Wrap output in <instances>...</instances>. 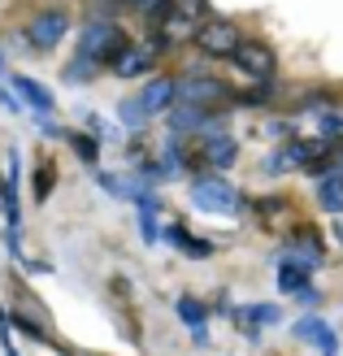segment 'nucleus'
Listing matches in <instances>:
<instances>
[{
	"label": "nucleus",
	"instance_id": "nucleus-1",
	"mask_svg": "<svg viewBox=\"0 0 343 356\" xmlns=\"http://www.w3.org/2000/svg\"><path fill=\"white\" fill-rule=\"evenodd\" d=\"M79 52H87V57L100 61V65H113L126 52V35H122L118 22H92L79 40Z\"/></svg>",
	"mask_w": 343,
	"mask_h": 356
},
{
	"label": "nucleus",
	"instance_id": "nucleus-2",
	"mask_svg": "<svg viewBox=\"0 0 343 356\" xmlns=\"http://www.w3.org/2000/svg\"><path fill=\"white\" fill-rule=\"evenodd\" d=\"M191 204L205 213H234L239 209V191H234L222 174H200L191 183Z\"/></svg>",
	"mask_w": 343,
	"mask_h": 356
},
{
	"label": "nucleus",
	"instance_id": "nucleus-3",
	"mask_svg": "<svg viewBox=\"0 0 343 356\" xmlns=\"http://www.w3.org/2000/svg\"><path fill=\"white\" fill-rule=\"evenodd\" d=\"M174 92L178 100H187V104H218V100H230V87L222 79H213V74H183V79H174Z\"/></svg>",
	"mask_w": 343,
	"mask_h": 356
},
{
	"label": "nucleus",
	"instance_id": "nucleus-4",
	"mask_svg": "<svg viewBox=\"0 0 343 356\" xmlns=\"http://www.w3.org/2000/svg\"><path fill=\"white\" fill-rule=\"evenodd\" d=\"M196 44H200V52H209V57H234V48H239V26L234 22H222V17H209V22L196 31Z\"/></svg>",
	"mask_w": 343,
	"mask_h": 356
},
{
	"label": "nucleus",
	"instance_id": "nucleus-5",
	"mask_svg": "<svg viewBox=\"0 0 343 356\" xmlns=\"http://www.w3.org/2000/svg\"><path fill=\"white\" fill-rule=\"evenodd\" d=\"M234 65L244 70L248 79H257V83H269L274 79V52H269V44H261V40H244L239 48H234Z\"/></svg>",
	"mask_w": 343,
	"mask_h": 356
},
{
	"label": "nucleus",
	"instance_id": "nucleus-6",
	"mask_svg": "<svg viewBox=\"0 0 343 356\" xmlns=\"http://www.w3.org/2000/svg\"><path fill=\"white\" fill-rule=\"evenodd\" d=\"M65 31H70V13H65V9H44V13L31 17L26 40H31L35 48H57V44L65 40Z\"/></svg>",
	"mask_w": 343,
	"mask_h": 356
},
{
	"label": "nucleus",
	"instance_id": "nucleus-7",
	"mask_svg": "<svg viewBox=\"0 0 343 356\" xmlns=\"http://www.w3.org/2000/svg\"><path fill=\"white\" fill-rule=\"evenodd\" d=\"M161 52H166V40H161V35L148 40L143 48H126L122 57L113 61V74L118 79H135V74H143V70H152V61L161 57Z\"/></svg>",
	"mask_w": 343,
	"mask_h": 356
},
{
	"label": "nucleus",
	"instance_id": "nucleus-8",
	"mask_svg": "<svg viewBox=\"0 0 343 356\" xmlns=\"http://www.w3.org/2000/svg\"><path fill=\"white\" fill-rule=\"evenodd\" d=\"M234 152H239V144L226 135V131H205V161H209V170H226L230 161H234Z\"/></svg>",
	"mask_w": 343,
	"mask_h": 356
},
{
	"label": "nucleus",
	"instance_id": "nucleus-9",
	"mask_svg": "<svg viewBox=\"0 0 343 356\" xmlns=\"http://www.w3.org/2000/svg\"><path fill=\"white\" fill-rule=\"evenodd\" d=\"M278 261H296V265H304V270L321 265V243H317V235H296V239L278 252Z\"/></svg>",
	"mask_w": 343,
	"mask_h": 356
},
{
	"label": "nucleus",
	"instance_id": "nucleus-10",
	"mask_svg": "<svg viewBox=\"0 0 343 356\" xmlns=\"http://www.w3.org/2000/svg\"><path fill=\"white\" fill-rule=\"evenodd\" d=\"M205 127H209V118H205V104H187V100H178L174 109H170V131H174V135L205 131Z\"/></svg>",
	"mask_w": 343,
	"mask_h": 356
},
{
	"label": "nucleus",
	"instance_id": "nucleus-11",
	"mask_svg": "<svg viewBox=\"0 0 343 356\" xmlns=\"http://www.w3.org/2000/svg\"><path fill=\"white\" fill-rule=\"evenodd\" d=\"M139 100H143V109H148L152 118H157V113H170V100H178L174 79H152V83L139 92Z\"/></svg>",
	"mask_w": 343,
	"mask_h": 356
},
{
	"label": "nucleus",
	"instance_id": "nucleus-12",
	"mask_svg": "<svg viewBox=\"0 0 343 356\" xmlns=\"http://www.w3.org/2000/svg\"><path fill=\"white\" fill-rule=\"evenodd\" d=\"M13 92L22 96V100H26L40 118H48V113H52V92H48L44 83H35V79H26V74H17V79H13Z\"/></svg>",
	"mask_w": 343,
	"mask_h": 356
},
{
	"label": "nucleus",
	"instance_id": "nucleus-13",
	"mask_svg": "<svg viewBox=\"0 0 343 356\" xmlns=\"http://www.w3.org/2000/svg\"><path fill=\"white\" fill-rule=\"evenodd\" d=\"M296 334H300V339H313L321 356H335V352H339V339H335V330H330L326 322H321V317H304V322L296 326Z\"/></svg>",
	"mask_w": 343,
	"mask_h": 356
},
{
	"label": "nucleus",
	"instance_id": "nucleus-14",
	"mask_svg": "<svg viewBox=\"0 0 343 356\" xmlns=\"http://www.w3.org/2000/svg\"><path fill=\"white\" fill-rule=\"evenodd\" d=\"M317 204L326 209V213H343V174L326 170L317 178Z\"/></svg>",
	"mask_w": 343,
	"mask_h": 356
},
{
	"label": "nucleus",
	"instance_id": "nucleus-15",
	"mask_svg": "<svg viewBox=\"0 0 343 356\" xmlns=\"http://www.w3.org/2000/svg\"><path fill=\"white\" fill-rule=\"evenodd\" d=\"M309 274L313 270H304V265H296V261H278V291L300 296L304 287H309Z\"/></svg>",
	"mask_w": 343,
	"mask_h": 356
},
{
	"label": "nucleus",
	"instance_id": "nucleus-16",
	"mask_svg": "<svg viewBox=\"0 0 343 356\" xmlns=\"http://www.w3.org/2000/svg\"><path fill=\"white\" fill-rule=\"evenodd\" d=\"M292 152H296V161H321V156L330 152V135H317V139H296L292 144Z\"/></svg>",
	"mask_w": 343,
	"mask_h": 356
},
{
	"label": "nucleus",
	"instance_id": "nucleus-17",
	"mask_svg": "<svg viewBox=\"0 0 343 356\" xmlns=\"http://www.w3.org/2000/svg\"><path fill=\"white\" fill-rule=\"evenodd\" d=\"M166 243H174L178 252H187V257H209V243H196V235L183 230V226H170L166 230Z\"/></svg>",
	"mask_w": 343,
	"mask_h": 356
},
{
	"label": "nucleus",
	"instance_id": "nucleus-18",
	"mask_svg": "<svg viewBox=\"0 0 343 356\" xmlns=\"http://www.w3.org/2000/svg\"><path fill=\"white\" fill-rule=\"evenodd\" d=\"M139 226H143V239L157 243L161 239V230H157V195H139Z\"/></svg>",
	"mask_w": 343,
	"mask_h": 356
},
{
	"label": "nucleus",
	"instance_id": "nucleus-19",
	"mask_svg": "<svg viewBox=\"0 0 343 356\" xmlns=\"http://www.w3.org/2000/svg\"><path fill=\"white\" fill-rule=\"evenodd\" d=\"M96 65H100V61H92L87 52H79L74 65H65V83H92V79H96Z\"/></svg>",
	"mask_w": 343,
	"mask_h": 356
},
{
	"label": "nucleus",
	"instance_id": "nucleus-20",
	"mask_svg": "<svg viewBox=\"0 0 343 356\" xmlns=\"http://www.w3.org/2000/svg\"><path fill=\"white\" fill-rule=\"evenodd\" d=\"M239 322H252V326H269V322H282V309L278 305H252L239 313Z\"/></svg>",
	"mask_w": 343,
	"mask_h": 356
},
{
	"label": "nucleus",
	"instance_id": "nucleus-21",
	"mask_svg": "<svg viewBox=\"0 0 343 356\" xmlns=\"http://www.w3.org/2000/svg\"><path fill=\"white\" fill-rule=\"evenodd\" d=\"M178 317H183L187 326H205L209 322V309L200 305V300H191V296H178Z\"/></svg>",
	"mask_w": 343,
	"mask_h": 356
},
{
	"label": "nucleus",
	"instance_id": "nucleus-22",
	"mask_svg": "<svg viewBox=\"0 0 343 356\" xmlns=\"http://www.w3.org/2000/svg\"><path fill=\"white\" fill-rule=\"evenodd\" d=\"M118 118L126 122V127H143V122H148L152 113H148V109H143V100L135 96V100H122V104H118Z\"/></svg>",
	"mask_w": 343,
	"mask_h": 356
},
{
	"label": "nucleus",
	"instance_id": "nucleus-23",
	"mask_svg": "<svg viewBox=\"0 0 343 356\" xmlns=\"http://www.w3.org/2000/svg\"><path fill=\"white\" fill-rule=\"evenodd\" d=\"M65 139H70V148H74L87 165H96V152H100V148H96V139H87V135H79V131H65Z\"/></svg>",
	"mask_w": 343,
	"mask_h": 356
},
{
	"label": "nucleus",
	"instance_id": "nucleus-24",
	"mask_svg": "<svg viewBox=\"0 0 343 356\" xmlns=\"http://www.w3.org/2000/svg\"><path fill=\"white\" fill-rule=\"evenodd\" d=\"M296 165V152L292 148H282V152H274V156H265V174H287Z\"/></svg>",
	"mask_w": 343,
	"mask_h": 356
},
{
	"label": "nucleus",
	"instance_id": "nucleus-25",
	"mask_svg": "<svg viewBox=\"0 0 343 356\" xmlns=\"http://www.w3.org/2000/svg\"><path fill=\"white\" fill-rule=\"evenodd\" d=\"M52 183H57V174H52V165H40V178H35V200H48Z\"/></svg>",
	"mask_w": 343,
	"mask_h": 356
},
{
	"label": "nucleus",
	"instance_id": "nucleus-26",
	"mask_svg": "<svg viewBox=\"0 0 343 356\" xmlns=\"http://www.w3.org/2000/svg\"><path fill=\"white\" fill-rule=\"evenodd\" d=\"M174 9H183L187 17H196V22H209V5H205V0H174Z\"/></svg>",
	"mask_w": 343,
	"mask_h": 356
},
{
	"label": "nucleus",
	"instance_id": "nucleus-27",
	"mask_svg": "<svg viewBox=\"0 0 343 356\" xmlns=\"http://www.w3.org/2000/svg\"><path fill=\"white\" fill-rule=\"evenodd\" d=\"M17 330H22V334H31V339H40V343L48 339V330H44L40 322H35V317H17Z\"/></svg>",
	"mask_w": 343,
	"mask_h": 356
},
{
	"label": "nucleus",
	"instance_id": "nucleus-28",
	"mask_svg": "<svg viewBox=\"0 0 343 356\" xmlns=\"http://www.w3.org/2000/svg\"><path fill=\"white\" fill-rule=\"evenodd\" d=\"M269 135H274V139H287V135H292V122H269Z\"/></svg>",
	"mask_w": 343,
	"mask_h": 356
},
{
	"label": "nucleus",
	"instance_id": "nucleus-29",
	"mask_svg": "<svg viewBox=\"0 0 343 356\" xmlns=\"http://www.w3.org/2000/svg\"><path fill=\"white\" fill-rule=\"evenodd\" d=\"M239 104H248V109H257V104H265V92H248V96H239Z\"/></svg>",
	"mask_w": 343,
	"mask_h": 356
},
{
	"label": "nucleus",
	"instance_id": "nucleus-30",
	"mask_svg": "<svg viewBox=\"0 0 343 356\" xmlns=\"http://www.w3.org/2000/svg\"><path fill=\"white\" fill-rule=\"evenodd\" d=\"M191 339H196V348H209V330L205 326H191Z\"/></svg>",
	"mask_w": 343,
	"mask_h": 356
},
{
	"label": "nucleus",
	"instance_id": "nucleus-31",
	"mask_svg": "<svg viewBox=\"0 0 343 356\" xmlns=\"http://www.w3.org/2000/svg\"><path fill=\"white\" fill-rule=\"evenodd\" d=\"M300 300H304V305H313V309L321 305V296H317V291H309V287H304V291H300Z\"/></svg>",
	"mask_w": 343,
	"mask_h": 356
},
{
	"label": "nucleus",
	"instance_id": "nucleus-32",
	"mask_svg": "<svg viewBox=\"0 0 343 356\" xmlns=\"http://www.w3.org/2000/svg\"><path fill=\"white\" fill-rule=\"evenodd\" d=\"M131 5H135V9H143V13H152V9L161 5V0H131Z\"/></svg>",
	"mask_w": 343,
	"mask_h": 356
},
{
	"label": "nucleus",
	"instance_id": "nucleus-33",
	"mask_svg": "<svg viewBox=\"0 0 343 356\" xmlns=\"http://www.w3.org/2000/svg\"><path fill=\"white\" fill-rule=\"evenodd\" d=\"M339 131H343V109H339Z\"/></svg>",
	"mask_w": 343,
	"mask_h": 356
},
{
	"label": "nucleus",
	"instance_id": "nucleus-34",
	"mask_svg": "<svg viewBox=\"0 0 343 356\" xmlns=\"http://www.w3.org/2000/svg\"><path fill=\"white\" fill-rule=\"evenodd\" d=\"M339 170H343V152H339Z\"/></svg>",
	"mask_w": 343,
	"mask_h": 356
},
{
	"label": "nucleus",
	"instance_id": "nucleus-35",
	"mask_svg": "<svg viewBox=\"0 0 343 356\" xmlns=\"http://www.w3.org/2000/svg\"><path fill=\"white\" fill-rule=\"evenodd\" d=\"M339 243H343V226H339Z\"/></svg>",
	"mask_w": 343,
	"mask_h": 356
},
{
	"label": "nucleus",
	"instance_id": "nucleus-36",
	"mask_svg": "<svg viewBox=\"0 0 343 356\" xmlns=\"http://www.w3.org/2000/svg\"><path fill=\"white\" fill-rule=\"evenodd\" d=\"M0 70H5V57H0Z\"/></svg>",
	"mask_w": 343,
	"mask_h": 356
}]
</instances>
